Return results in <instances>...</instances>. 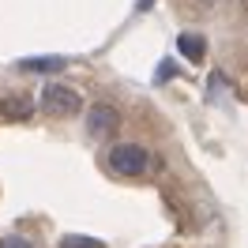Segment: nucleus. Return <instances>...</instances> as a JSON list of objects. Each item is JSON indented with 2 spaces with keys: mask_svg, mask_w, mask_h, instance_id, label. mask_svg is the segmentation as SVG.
Returning a JSON list of instances; mask_svg holds the SVG:
<instances>
[{
  "mask_svg": "<svg viewBox=\"0 0 248 248\" xmlns=\"http://www.w3.org/2000/svg\"><path fill=\"white\" fill-rule=\"evenodd\" d=\"M42 109H46L49 117H76L79 109H83V98H79V91L64 87V83H49L46 91H42Z\"/></svg>",
  "mask_w": 248,
  "mask_h": 248,
  "instance_id": "f03ea898",
  "label": "nucleus"
},
{
  "mask_svg": "<svg viewBox=\"0 0 248 248\" xmlns=\"http://www.w3.org/2000/svg\"><path fill=\"white\" fill-rule=\"evenodd\" d=\"M0 113H4L8 121H27L34 113V98H27V94H8V98L0 102Z\"/></svg>",
  "mask_w": 248,
  "mask_h": 248,
  "instance_id": "20e7f679",
  "label": "nucleus"
},
{
  "mask_svg": "<svg viewBox=\"0 0 248 248\" xmlns=\"http://www.w3.org/2000/svg\"><path fill=\"white\" fill-rule=\"evenodd\" d=\"M177 49L185 53L188 61H203V53H207V46H203L200 34H181V38H177Z\"/></svg>",
  "mask_w": 248,
  "mask_h": 248,
  "instance_id": "39448f33",
  "label": "nucleus"
},
{
  "mask_svg": "<svg viewBox=\"0 0 248 248\" xmlns=\"http://www.w3.org/2000/svg\"><path fill=\"white\" fill-rule=\"evenodd\" d=\"M87 128H91L94 136H102V132H113V128H121V113L113 106H94L91 117H87Z\"/></svg>",
  "mask_w": 248,
  "mask_h": 248,
  "instance_id": "7ed1b4c3",
  "label": "nucleus"
},
{
  "mask_svg": "<svg viewBox=\"0 0 248 248\" xmlns=\"http://www.w3.org/2000/svg\"><path fill=\"white\" fill-rule=\"evenodd\" d=\"M61 248H102V241H94V237H79V233H68V237H61Z\"/></svg>",
  "mask_w": 248,
  "mask_h": 248,
  "instance_id": "0eeeda50",
  "label": "nucleus"
},
{
  "mask_svg": "<svg viewBox=\"0 0 248 248\" xmlns=\"http://www.w3.org/2000/svg\"><path fill=\"white\" fill-rule=\"evenodd\" d=\"M106 158H109V170L121 173V177H140L151 166V155H147V147H140V143H117V147H109Z\"/></svg>",
  "mask_w": 248,
  "mask_h": 248,
  "instance_id": "f257e3e1",
  "label": "nucleus"
},
{
  "mask_svg": "<svg viewBox=\"0 0 248 248\" xmlns=\"http://www.w3.org/2000/svg\"><path fill=\"white\" fill-rule=\"evenodd\" d=\"M147 8H151V0H140V12H147Z\"/></svg>",
  "mask_w": 248,
  "mask_h": 248,
  "instance_id": "1a4fd4ad",
  "label": "nucleus"
},
{
  "mask_svg": "<svg viewBox=\"0 0 248 248\" xmlns=\"http://www.w3.org/2000/svg\"><path fill=\"white\" fill-rule=\"evenodd\" d=\"M0 248H34V245L27 241V237H19V233H12V237H4V241H0Z\"/></svg>",
  "mask_w": 248,
  "mask_h": 248,
  "instance_id": "6e6552de",
  "label": "nucleus"
},
{
  "mask_svg": "<svg viewBox=\"0 0 248 248\" xmlns=\"http://www.w3.org/2000/svg\"><path fill=\"white\" fill-rule=\"evenodd\" d=\"M23 72H57L64 68V57H27V61H19Z\"/></svg>",
  "mask_w": 248,
  "mask_h": 248,
  "instance_id": "423d86ee",
  "label": "nucleus"
}]
</instances>
